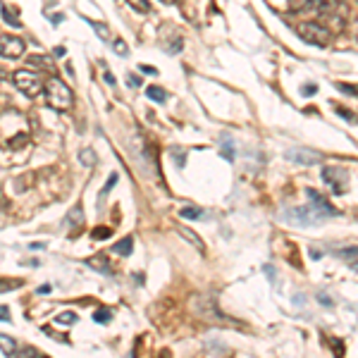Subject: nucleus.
I'll list each match as a JSON object with an SVG mask.
<instances>
[{
    "instance_id": "27",
    "label": "nucleus",
    "mask_w": 358,
    "mask_h": 358,
    "mask_svg": "<svg viewBox=\"0 0 358 358\" xmlns=\"http://www.w3.org/2000/svg\"><path fill=\"white\" fill-rule=\"evenodd\" d=\"M117 182V175H110V179H108V184H105V189L103 192H100V199H105V194L110 192V189H113V184Z\"/></svg>"
},
{
    "instance_id": "30",
    "label": "nucleus",
    "mask_w": 358,
    "mask_h": 358,
    "mask_svg": "<svg viewBox=\"0 0 358 358\" xmlns=\"http://www.w3.org/2000/svg\"><path fill=\"white\" fill-rule=\"evenodd\" d=\"M103 79L108 81L110 86H115V84H117V81H115V77H113V72H108V67H105V72H103Z\"/></svg>"
},
{
    "instance_id": "15",
    "label": "nucleus",
    "mask_w": 358,
    "mask_h": 358,
    "mask_svg": "<svg viewBox=\"0 0 358 358\" xmlns=\"http://www.w3.org/2000/svg\"><path fill=\"white\" fill-rule=\"evenodd\" d=\"M79 160H81V165H86V167H93V165L98 163L96 153H93L91 148H84V150H79Z\"/></svg>"
},
{
    "instance_id": "33",
    "label": "nucleus",
    "mask_w": 358,
    "mask_h": 358,
    "mask_svg": "<svg viewBox=\"0 0 358 358\" xmlns=\"http://www.w3.org/2000/svg\"><path fill=\"white\" fill-rule=\"evenodd\" d=\"M22 287V282H3V292H8V289H17Z\"/></svg>"
},
{
    "instance_id": "32",
    "label": "nucleus",
    "mask_w": 358,
    "mask_h": 358,
    "mask_svg": "<svg viewBox=\"0 0 358 358\" xmlns=\"http://www.w3.org/2000/svg\"><path fill=\"white\" fill-rule=\"evenodd\" d=\"M318 301H320L322 306H332V301L327 299V294H325V292H320V294H318Z\"/></svg>"
},
{
    "instance_id": "19",
    "label": "nucleus",
    "mask_w": 358,
    "mask_h": 358,
    "mask_svg": "<svg viewBox=\"0 0 358 358\" xmlns=\"http://www.w3.org/2000/svg\"><path fill=\"white\" fill-rule=\"evenodd\" d=\"M127 3H130L132 8L137 10V13H141V15L150 13V5H148V0H127Z\"/></svg>"
},
{
    "instance_id": "31",
    "label": "nucleus",
    "mask_w": 358,
    "mask_h": 358,
    "mask_svg": "<svg viewBox=\"0 0 358 358\" xmlns=\"http://www.w3.org/2000/svg\"><path fill=\"white\" fill-rule=\"evenodd\" d=\"M139 70H141L143 75H158V70H155V67H150V65H141Z\"/></svg>"
},
{
    "instance_id": "2",
    "label": "nucleus",
    "mask_w": 358,
    "mask_h": 358,
    "mask_svg": "<svg viewBox=\"0 0 358 358\" xmlns=\"http://www.w3.org/2000/svg\"><path fill=\"white\" fill-rule=\"evenodd\" d=\"M289 10L292 13H299V15H318L320 20H332L337 17L339 13V0H287Z\"/></svg>"
},
{
    "instance_id": "29",
    "label": "nucleus",
    "mask_w": 358,
    "mask_h": 358,
    "mask_svg": "<svg viewBox=\"0 0 358 358\" xmlns=\"http://www.w3.org/2000/svg\"><path fill=\"white\" fill-rule=\"evenodd\" d=\"M318 91V86H316V84H306V86H304V91H301V93H304V96H313V93H316Z\"/></svg>"
},
{
    "instance_id": "1",
    "label": "nucleus",
    "mask_w": 358,
    "mask_h": 358,
    "mask_svg": "<svg viewBox=\"0 0 358 358\" xmlns=\"http://www.w3.org/2000/svg\"><path fill=\"white\" fill-rule=\"evenodd\" d=\"M306 194H309V199L313 201V203L287 210V215L294 217V220H299V225H313V222H322L325 217L337 215V208H334V205H329L327 199H322L316 189H309Z\"/></svg>"
},
{
    "instance_id": "20",
    "label": "nucleus",
    "mask_w": 358,
    "mask_h": 358,
    "mask_svg": "<svg viewBox=\"0 0 358 358\" xmlns=\"http://www.w3.org/2000/svg\"><path fill=\"white\" fill-rule=\"evenodd\" d=\"M55 322H58V325H75L77 316H75V313H60V316L55 318Z\"/></svg>"
},
{
    "instance_id": "14",
    "label": "nucleus",
    "mask_w": 358,
    "mask_h": 358,
    "mask_svg": "<svg viewBox=\"0 0 358 358\" xmlns=\"http://www.w3.org/2000/svg\"><path fill=\"white\" fill-rule=\"evenodd\" d=\"M146 96L150 100H155V103H165V100H167V93L160 86H148L146 88Z\"/></svg>"
},
{
    "instance_id": "36",
    "label": "nucleus",
    "mask_w": 358,
    "mask_h": 358,
    "mask_svg": "<svg viewBox=\"0 0 358 358\" xmlns=\"http://www.w3.org/2000/svg\"><path fill=\"white\" fill-rule=\"evenodd\" d=\"M127 81H130V86H134V88L139 86V79H137V77H127Z\"/></svg>"
},
{
    "instance_id": "21",
    "label": "nucleus",
    "mask_w": 358,
    "mask_h": 358,
    "mask_svg": "<svg viewBox=\"0 0 358 358\" xmlns=\"http://www.w3.org/2000/svg\"><path fill=\"white\" fill-rule=\"evenodd\" d=\"M88 24L96 29V33H98L100 38H108V26H105V24H100V22H93V20H88Z\"/></svg>"
},
{
    "instance_id": "17",
    "label": "nucleus",
    "mask_w": 358,
    "mask_h": 358,
    "mask_svg": "<svg viewBox=\"0 0 358 358\" xmlns=\"http://www.w3.org/2000/svg\"><path fill=\"white\" fill-rule=\"evenodd\" d=\"M93 320H96L98 325H108V322L113 320V313H110L108 309H100V311L93 313Z\"/></svg>"
},
{
    "instance_id": "10",
    "label": "nucleus",
    "mask_w": 358,
    "mask_h": 358,
    "mask_svg": "<svg viewBox=\"0 0 358 358\" xmlns=\"http://www.w3.org/2000/svg\"><path fill=\"white\" fill-rule=\"evenodd\" d=\"M177 232L182 234V237L187 239V242L192 244L194 249H199V251H203V249H205V246H203V239H201L199 234L194 232V229H189V227H177Z\"/></svg>"
},
{
    "instance_id": "23",
    "label": "nucleus",
    "mask_w": 358,
    "mask_h": 358,
    "mask_svg": "<svg viewBox=\"0 0 358 358\" xmlns=\"http://www.w3.org/2000/svg\"><path fill=\"white\" fill-rule=\"evenodd\" d=\"M29 141V137H26V134H17L15 139H10V146L13 148H22V143H26Z\"/></svg>"
},
{
    "instance_id": "24",
    "label": "nucleus",
    "mask_w": 358,
    "mask_h": 358,
    "mask_svg": "<svg viewBox=\"0 0 358 358\" xmlns=\"http://www.w3.org/2000/svg\"><path fill=\"white\" fill-rule=\"evenodd\" d=\"M179 215L187 217V220H196V217H201V210L199 208H182Z\"/></svg>"
},
{
    "instance_id": "25",
    "label": "nucleus",
    "mask_w": 358,
    "mask_h": 358,
    "mask_svg": "<svg viewBox=\"0 0 358 358\" xmlns=\"http://www.w3.org/2000/svg\"><path fill=\"white\" fill-rule=\"evenodd\" d=\"M110 234H113V229H110V227H98V229H93V239H108Z\"/></svg>"
},
{
    "instance_id": "34",
    "label": "nucleus",
    "mask_w": 358,
    "mask_h": 358,
    "mask_svg": "<svg viewBox=\"0 0 358 358\" xmlns=\"http://www.w3.org/2000/svg\"><path fill=\"white\" fill-rule=\"evenodd\" d=\"M0 313H3V320L8 322L10 320V309H8V306H3V309H0Z\"/></svg>"
},
{
    "instance_id": "37",
    "label": "nucleus",
    "mask_w": 358,
    "mask_h": 358,
    "mask_svg": "<svg viewBox=\"0 0 358 358\" xmlns=\"http://www.w3.org/2000/svg\"><path fill=\"white\" fill-rule=\"evenodd\" d=\"M38 294H50V284H43V287H38Z\"/></svg>"
},
{
    "instance_id": "13",
    "label": "nucleus",
    "mask_w": 358,
    "mask_h": 358,
    "mask_svg": "<svg viewBox=\"0 0 358 358\" xmlns=\"http://www.w3.org/2000/svg\"><path fill=\"white\" fill-rule=\"evenodd\" d=\"M67 222H70L72 227H79L81 222H84V210H81V205H75L70 212H67Z\"/></svg>"
},
{
    "instance_id": "16",
    "label": "nucleus",
    "mask_w": 358,
    "mask_h": 358,
    "mask_svg": "<svg viewBox=\"0 0 358 358\" xmlns=\"http://www.w3.org/2000/svg\"><path fill=\"white\" fill-rule=\"evenodd\" d=\"M132 249H134V239L132 237H127V239H122L120 244H115V254H120V256H130Z\"/></svg>"
},
{
    "instance_id": "3",
    "label": "nucleus",
    "mask_w": 358,
    "mask_h": 358,
    "mask_svg": "<svg viewBox=\"0 0 358 358\" xmlns=\"http://www.w3.org/2000/svg\"><path fill=\"white\" fill-rule=\"evenodd\" d=\"M43 91H46L48 105L53 110H58V113H65V110H70L72 103H75L72 88L67 86L63 79H58V77H50V79L46 81V86H43Z\"/></svg>"
},
{
    "instance_id": "11",
    "label": "nucleus",
    "mask_w": 358,
    "mask_h": 358,
    "mask_svg": "<svg viewBox=\"0 0 358 358\" xmlns=\"http://www.w3.org/2000/svg\"><path fill=\"white\" fill-rule=\"evenodd\" d=\"M86 265L93 267V270H98V272H108V275H113V267H110V263L105 256H93V258L86 260Z\"/></svg>"
},
{
    "instance_id": "5",
    "label": "nucleus",
    "mask_w": 358,
    "mask_h": 358,
    "mask_svg": "<svg viewBox=\"0 0 358 358\" xmlns=\"http://www.w3.org/2000/svg\"><path fill=\"white\" fill-rule=\"evenodd\" d=\"M13 79H15V86L20 88L22 93H26L29 98H33L43 88L41 75H38L36 70H29V67H24V70H17Z\"/></svg>"
},
{
    "instance_id": "26",
    "label": "nucleus",
    "mask_w": 358,
    "mask_h": 358,
    "mask_svg": "<svg viewBox=\"0 0 358 358\" xmlns=\"http://www.w3.org/2000/svg\"><path fill=\"white\" fill-rule=\"evenodd\" d=\"M115 53L117 55H127V53H130V48H127L125 41H115Z\"/></svg>"
},
{
    "instance_id": "6",
    "label": "nucleus",
    "mask_w": 358,
    "mask_h": 358,
    "mask_svg": "<svg viewBox=\"0 0 358 358\" xmlns=\"http://www.w3.org/2000/svg\"><path fill=\"white\" fill-rule=\"evenodd\" d=\"M322 179L332 187L334 194H344L346 192V184H349V175H346L344 167H337V165H327L325 170H322Z\"/></svg>"
},
{
    "instance_id": "4",
    "label": "nucleus",
    "mask_w": 358,
    "mask_h": 358,
    "mask_svg": "<svg viewBox=\"0 0 358 358\" xmlns=\"http://www.w3.org/2000/svg\"><path fill=\"white\" fill-rule=\"evenodd\" d=\"M296 33H299L306 43L320 46V48L329 46V41H332V29L325 24H320V22H304V24L296 26Z\"/></svg>"
},
{
    "instance_id": "8",
    "label": "nucleus",
    "mask_w": 358,
    "mask_h": 358,
    "mask_svg": "<svg viewBox=\"0 0 358 358\" xmlns=\"http://www.w3.org/2000/svg\"><path fill=\"white\" fill-rule=\"evenodd\" d=\"M0 43H3V58H20L22 53H24V41L17 36H3L0 38Z\"/></svg>"
},
{
    "instance_id": "35",
    "label": "nucleus",
    "mask_w": 358,
    "mask_h": 358,
    "mask_svg": "<svg viewBox=\"0 0 358 358\" xmlns=\"http://www.w3.org/2000/svg\"><path fill=\"white\" fill-rule=\"evenodd\" d=\"M311 258H322V251H316V249H311Z\"/></svg>"
},
{
    "instance_id": "9",
    "label": "nucleus",
    "mask_w": 358,
    "mask_h": 358,
    "mask_svg": "<svg viewBox=\"0 0 358 358\" xmlns=\"http://www.w3.org/2000/svg\"><path fill=\"white\" fill-rule=\"evenodd\" d=\"M220 150H222V158L232 163L237 150H234V139L229 137V134H220Z\"/></svg>"
},
{
    "instance_id": "22",
    "label": "nucleus",
    "mask_w": 358,
    "mask_h": 358,
    "mask_svg": "<svg viewBox=\"0 0 358 358\" xmlns=\"http://www.w3.org/2000/svg\"><path fill=\"white\" fill-rule=\"evenodd\" d=\"M3 20H5V22H10L13 26H20V20H17V17H15L13 13H10L8 5H3Z\"/></svg>"
},
{
    "instance_id": "18",
    "label": "nucleus",
    "mask_w": 358,
    "mask_h": 358,
    "mask_svg": "<svg viewBox=\"0 0 358 358\" xmlns=\"http://www.w3.org/2000/svg\"><path fill=\"white\" fill-rule=\"evenodd\" d=\"M0 344H3V356H5V358H8V356L15 351V342L8 337V334H0Z\"/></svg>"
},
{
    "instance_id": "12",
    "label": "nucleus",
    "mask_w": 358,
    "mask_h": 358,
    "mask_svg": "<svg viewBox=\"0 0 358 358\" xmlns=\"http://www.w3.org/2000/svg\"><path fill=\"white\" fill-rule=\"evenodd\" d=\"M26 67H43V70H53V60H50L48 55H31L29 65Z\"/></svg>"
},
{
    "instance_id": "7",
    "label": "nucleus",
    "mask_w": 358,
    "mask_h": 358,
    "mask_svg": "<svg viewBox=\"0 0 358 358\" xmlns=\"http://www.w3.org/2000/svg\"><path fill=\"white\" fill-rule=\"evenodd\" d=\"M287 160H292L296 165H316L320 160V155L316 150H306V148H289L287 150Z\"/></svg>"
},
{
    "instance_id": "38",
    "label": "nucleus",
    "mask_w": 358,
    "mask_h": 358,
    "mask_svg": "<svg viewBox=\"0 0 358 358\" xmlns=\"http://www.w3.org/2000/svg\"><path fill=\"white\" fill-rule=\"evenodd\" d=\"M163 3H165V5H170V3H175V0H163Z\"/></svg>"
},
{
    "instance_id": "28",
    "label": "nucleus",
    "mask_w": 358,
    "mask_h": 358,
    "mask_svg": "<svg viewBox=\"0 0 358 358\" xmlns=\"http://www.w3.org/2000/svg\"><path fill=\"white\" fill-rule=\"evenodd\" d=\"M339 88H342L344 93H349V96H356V93H358V88L356 86H349V84H339Z\"/></svg>"
}]
</instances>
